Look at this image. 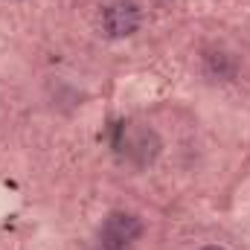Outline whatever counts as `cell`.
<instances>
[{
  "instance_id": "obj_1",
  "label": "cell",
  "mask_w": 250,
  "mask_h": 250,
  "mask_svg": "<svg viewBox=\"0 0 250 250\" xmlns=\"http://www.w3.org/2000/svg\"><path fill=\"white\" fill-rule=\"evenodd\" d=\"M143 233V224L137 215H128V212H111L102 224V248L105 250H128Z\"/></svg>"
},
{
  "instance_id": "obj_2",
  "label": "cell",
  "mask_w": 250,
  "mask_h": 250,
  "mask_svg": "<svg viewBox=\"0 0 250 250\" xmlns=\"http://www.w3.org/2000/svg\"><path fill=\"white\" fill-rule=\"evenodd\" d=\"M102 26L111 38H125L140 26V12L134 3H114L102 15Z\"/></svg>"
},
{
  "instance_id": "obj_3",
  "label": "cell",
  "mask_w": 250,
  "mask_h": 250,
  "mask_svg": "<svg viewBox=\"0 0 250 250\" xmlns=\"http://www.w3.org/2000/svg\"><path fill=\"white\" fill-rule=\"evenodd\" d=\"M204 250H224V248H204Z\"/></svg>"
}]
</instances>
